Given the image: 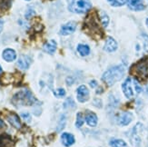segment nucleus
<instances>
[{
    "label": "nucleus",
    "instance_id": "f257e3e1",
    "mask_svg": "<svg viewBox=\"0 0 148 147\" xmlns=\"http://www.w3.org/2000/svg\"><path fill=\"white\" fill-rule=\"evenodd\" d=\"M125 67L123 66H116L109 68L103 75L102 79L108 86H111L116 82L120 81L125 75Z\"/></svg>",
    "mask_w": 148,
    "mask_h": 147
},
{
    "label": "nucleus",
    "instance_id": "f03ea898",
    "mask_svg": "<svg viewBox=\"0 0 148 147\" xmlns=\"http://www.w3.org/2000/svg\"><path fill=\"white\" fill-rule=\"evenodd\" d=\"M36 102V97L28 89H23V90L19 91L12 98V103L16 106L33 105Z\"/></svg>",
    "mask_w": 148,
    "mask_h": 147
},
{
    "label": "nucleus",
    "instance_id": "7ed1b4c3",
    "mask_svg": "<svg viewBox=\"0 0 148 147\" xmlns=\"http://www.w3.org/2000/svg\"><path fill=\"white\" fill-rule=\"evenodd\" d=\"M92 8L90 0H69L68 9L75 14H85Z\"/></svg>",
    "mask_w": 148,
    "mask_h": 147
},
{
    "label": "nucleus",
    "instance_id": "20e7f679",
    "mask_svg": "<svg viewBox=\"0 0 148 147\" xmlns=\"http://www.w3.org/2000/svg\"><path fill=\"white\" fill-rule=\"evenodd\" d=\"M147 70H148V56L144 57L140 61L131 67L130 72L139 78H145L147 75Z\"/></svg>",
    "mask_w": 148,
    "mask_h": 147
},
{
    "label": "nucleus",
    "instance_id": "39448f33",
    "mask_svg": "<svg viewBox=\"0 0 148 147\" xmlns=\"http://www.w3.org/2000/svg\"><path fill=\"white\" fill-rule=\"evenodd\" d=\"M99 21H100L99 16H98V18H97L95 14H90V15H88V16L86 17V22H85L86 29V31H87V30H90V31L92 32L91 36H92V35L94 36L95 33H99V32H100Z\"/></svg>",
    "mask_w": 148,
    "mask_h": 147
},
{
    "label": "nucleus",
    "instance_id": "423d86ee",
    "mask_svg": "<svg viewBox=\"0 0 148 147\" xmlns=\"http://www.w3.org/2000/svg\"><path fill=\"white\" fill-rule=\"evenodd\" d=\"M134 85V80L131 77H127L125 81L122 85V88H123V92L125 95V97L128 99H131L134 96V92L136 89L133 88Z\"/></svg>",
    "mask_w": 148,
    "mask_h": 147
},
{
    "label": "nucleus",
    "instance_id": "0eeeda50",
    "mask_svg": "<svg viewBox=\"0 0 148 147\" xmlns=\"http://www.w3.org/2000/svg\"><path fill=\"white\" fill-rule=\"evenodd\" d=\"M76 97L80 103H85L89 99V90L86 85H80L76 89Z\"/></svg>",
    "mask_w": 148,
    "mask_h": 147
},
{
    "label": "nucleus",
    "instance_id": "6e6552de",
    "mask_svg": "<svg viewBox=\"0 0 148 147\" xmlns=\"http://www.w3.org/2000/svg\"><path fill=\"white\" fill-rule=\"evenodd\" d=\"M31 63H32V59L29 55H21L17 60V66L22 70H27L29 68Z\"/></svg>",
    "mask_w": 148,
    "mask_h": 147
},
{
    "label": "nucleus",
    "instance_id": "1a4fd4ad",
    "mask_svg": "<svg viewBox=\"0 0 148 147\" xmlns=\"http://www.w3.org/2000/svg\"><path fill=\"white\" fill-rule=\"evenodd\" d=\"M76 28V23L74 21L68 22L65 25H63L61 27V30H60V34L62 36H68L73 34Z\"/></svg>",
    "mask_w": 148,
    "mask_h": 147
},
{
    "label": "nucleus",
    "instance_id": "9d476101",
    "mask_svg": "<svg viewBox=\"0 0 148 147\" xmlns=\"http://www.w3.org/2000/svg\"><path fill=\"white\" fill-rule=\"evenodd\" d=\"M127 5L131 10L142 11L145 8L144 0H127Z\"/></svg>",
    "mask_w": 148,
    "mask_h": 147
},
{
    "label": "nucleus",
    "instance_id": "9b49d317",
    "mask_svg": "<svg viewBox=\"0 0 148 147\" xmlns=\"http://www.w3.org/2000/svg\"><path fill=\"white\" fill-rule=\"evenodd\" d=\"M143 129V125L142 124H137L134 128V132L132 133V143L134 145L138 146L140 142H141V138H140V132Z\"/></svg>",
    "mask_w": 148,
    "mask_h": 147
},
{
    "label": "nucleus",
    "instance_id": "f8f14e48",
    "mask_svg": "<svg viewBox=\"0 0 148 147\" xmlns=\"http://www.w3.org/2000/svg\"><path fill=\"white\" fill-rule=\"evenodd\" d=\"M6 119L9 122V124L14 126L16 129H20L21 128V122H20V118L15 113H9L8 116H6Z\"/></svg>",
    "mask_w": 148,
    "mask_h": 147
},
{
    "label": "nucleus",
    "instance_id": "ddd939ff",
    "mask_svg": "<svg viewBox=\"0 0 148 147\" xmlns=\"http://www.w3.org/2000/svg\"><path fill=\"white\" fill-rule=\"evenodd\" d=\"M117 42L115 41L113 37L108 36L106 40V44L104 46V50L106 51L108 53H113L117 49Z\"/></svg>",
    "mask_w": 148,
    "mask_h": 147
},
{
    "label": "nucleus",
    "instance_id": "4468645a",
    "mask_svg": "<svg viewBox=\"0 0 148 147\" xmlns=\"http://www.w3.org/2000/svg\"><path fill=\"white\" fill-rule=\"evenodd\" d=\"M2 57L5 62H13L16 59V53L14 49L12 48H6L3 51Z\"/></svg>",
    "mask_w": 148,
    "mask_h": 147
},
{
    "label": "nucleus",
    "instance_id": "2eb2a0df",
    "mask_svg": "<svg viewBox=\"0 0 148 147\" xmlns=\"http://www.w3.org/2000/svg\"><path fill=\"white\" fill-rule=\"evenodd\" d=\"M61 141H62V144L64 146L69 147L75 144V137L73 135H71V133H63L61 135Z\"/></svg>",
    "mask_w": 148,
    "mask_h": 147
},
{
    "label": "nucleus",
    "instance_id": "dca6fc26",
    "mask_svg": "<svg viewBox=\"0 0 148 147\" xmlns=\"http://www.w3.org/2000/svg\"><path fill=\"white\" fill-rule=\"evenodd\" d=\"M43 49L46 53L49 54V55H53L55 54L56 50V42L53 39L49 40L48 42H47L44 44Z\"/></svg>",
    "mask_w": 148,
    "mask_h": 147
},
{
    "label": "nucleus",
    "instance_id": "f3484780",
    "mask_svg": "<svg viewBox=\"0 0 148 147\" xmlns=\"http://www.w3.org/2000/svg\"><path fill=\"white\" fill-rule=\"evenodd\" d=\"M133 120V114L130 112H125L121 114L119 118L120 125H128Z\"/></svg>",
    "mask_w": 148,
    "mask_h": 147
},
{
    "label": "nucleus",
    "instance_id": "a211bd4d",
    "mask_svg": "<svg viewBox=\"0 0 148 147\" xmlns=\"http://www.w3.org/2000/svg\"><path fill=\"white\" fill-rule=\"evenodd\" d=\"M86 124L91 126V127H95L96 124H97V116L95 113L92 112H87L86 116Z\"/></svg>",
    "mask_w": 148,
    "mask_h": 147
},
{
    "label": "nucleus",
    "instance_id": "6ab92c4d",
    "mask_svg": "<svg viewBox=\"0 0 148 147\" xmlns=\"http://www.w3.org/2000/svg\"><path fill=\"white\" fill-rule=\"evenodd\" d=\"M77 52H78L82 56H86L90 54V47L87 44H78L77 46Z\"/></svg>",
    "mask_w": 148,
    "mask_h": 147
},
{
    "label": "nucleus",
    "instance_id": "aec40b11",
    "mask_svg": "<svg viewBox=\"0 0 148 147\" xmlns=\"http://www.w3.org/2000/svg\"><path fill=\"white\" fill-rule=\"evenodd\" d=\"M99 16L100 22L103 25V27H106L107 25H108V23H109V17H108V16L106 14L104 11H101V12H99V16Z\"/></svg>",
    "mask_w": 148,
    "mask_h": 147
},
{
    "label": "nucleus",
    "instance_id": "412c9836",
    "mask_svg": "<svg viewBox=\"0 0 148 147\" xmlns=\"http://www.w3.org/2000/svg\"><path fill=\"white\" fill-rule=\"evenodd\" d=\"M110 145L112 147H127L126 143L121 139H113L110 141Z\"/></svg>",
    "mask_w": 148,
    "mask_h": 147
},
{
    "label": "nucleus",
    "instance_id": "4be33fe9",
    "mask_svg": "<svg viewBox=\"0 0 148 147\" xmlns=\"http://www.w3.org/2000/svg\"><path fill=\"white\" fill-rule=\"evenodd\" d=\"M11 144V138L8 135L0 136V147H9Z\"/></svg>",
    "mask_w": 148,
    "mask_h": 147
},
{
    "label": "nucleus",
    "instance_id": "5701e85b",
    "mask_svg": "<svg viewBox=\"0 0 148 147\" xmlns=\"http://www.w3.org/2000/svg\"><path fill=\"white\" fill-rule=\"evenodd\" d=\"M84 122H85V118L83 116L82 113H78L76 114V123H75V126L77 128H80L82 127V125L84 124Z\"/></svg>",
    "mask_w": 148,
    "mask_h": 147
},
{
    "label": "nucleus",
    "instance_id": "b1692460",
    "mask_svg": "<svg viewBox=\"0 0 148 147\" xmlns=\"http://www.w3.org/2000/svg\"><path fill=\"white\" fill-rule=\"evenodd\" d=\"M107 1L113 6H122L127 3V0H107Z\"/></svg>",
    "mask_w": 148,
    "mask_h": 147
},
{
    "label": "nucleus",
    "instance_id": "393cba45",
    "mask_svg": "<svg viewBox=\"0 0 148 147\" xmlns=\"http://www.w3.org/2000/svg\"><path fill=\"white\" fill-rule=\"evenodd\" d=\"M55 96L57 98H62L66 95V90L64 88H57L56 90L53 91Z\"/></svg>",
    "mask_w": 148,
    "mask_h": 147
},
{
    "label": "nucleus",
    "instance_id": "a878e982",
    "mask_svg": "<svg viewBox=\"0 0 148 147\" xmlns=\"http://www.w3.org/2000/svg\"><path fill=\"white\" fill-rule=\"evenodd\" d=\"M11 5V0H0V9H8Z\"/></svg>",
    "mask_w": 148,
    "mask_h": 147
},
{
    "label": "nucleus",
    "instance_id": "bb28decb",
    "mask_svg": "<svg viewBox=\"0 0 148 147\" xmlns=\"http://www.w3.org/2000/svg\"><path fill=\"white\" fill-rule=\"evenodd\" d=\"M21 117H23V119L27 121V122H30V120H31V116L28 113H22Z\"/></svg>",
    "mask_w": 148,
    "mask_h": 147
},
{
    "label": "nucleus",
    "instance_id": "cd10ccee",
    "mask_svg": "<svg viewBox=\"0 0 148 147\" xmlns=\"http://www.w3.org/2000/svg\"><path fill=\"white\" fill-rule=\"evenodd\" d=\"M35 15V11L32 10V9H28V11L27 12V14H25V17L27 19H29L31 16H33Z\"/></svg>",
    "mask_w": 148,
    "mask_h": 147
},
{
    "label": "nucleus",
    "instance_id": "c85d7f7f",
    "mask_svg": "<svg viewBox=\"0 0 148 147\" xmlns=\"http://www.w3.org/2000/svg\"><path fill=\"white\" fill-rule=\"evenodd\" d=\"M74 84V79L72 77H67L66 78V85H72Z\"/></svg>",
    "mask_w": 148,
    "mask_h": 147
},
{
    "label": "nucleus",
    "instance_id": "c756f323",
    "mask_svg": "<svg viewBox=\"0 0 148 147\" xmlns=\"http://www.w3.org/2000/svg\"><path fill=\"white\" fill-rule=\"evenodd\" d=\"M96 85H97V82H96L95 80H92L91 82H90V86H91L92 88L95 87Z\"/></svg>",
    "mask_w": 148,
    "mask_h": 147
},
{
    "label": "nucleus",
    "instance_id": "7c9ffc66",
    "mask_svg": "<svg viewBox=\"0 0 148 147\" xmlns=\"http://www.w3.org/2000/svg\"><path fill=\"white\" fill-rule=\"evenodd\" d=\"M5 123L3 122V121L0 119V130L2 129H5Z\"/></svg>",
    "mask_w": 148,
    "mask_h": 147
},
{
    "label": "nucleus",
    "instance_id": "2f4dec72",
    "mask_svg": "<svg viewBox=\"0 0 148 147\" xmlns=\"http://www.w3.org/2000/svg\"><path fill=\"white\" fill-rule=\"evenodd\" d=\"M3 27H4V20L3 19H0V33L3 30Z\"/></svg>",
    "mask_w": 148,
    "mask_h": 147
},
{
    "label": "nucleus",
    "instance_id": "473e14b6",
    "mask_svg": "<svg viewBox=\"0 0 148 147\" xmlns=\"http://www.w3.org/2000/svg\"><path fill=\"white\" fill-rule=\"evenodd\" d=\"M3 72V69H2V67H1V66H0V75H1V73Z\"/></svg>",
    "mask_w": 148,
    "mask_h": 147
},
{
    "label": "nucleus",
    "instance_id": "72a5a7b5",
    "mask_svg": "<svg viewBox=\"0 0 148 147\" xmlns=\"http://www.w3.org/2000/svg\"><path fill=\"white\" fill-rule=\"evenodd\" d=\"M146 25H147V27H148V18L146 19Z\"/></svg>",
    "mask_w": 148,
    "mask_h": 147
},
{
    "label": "nucleus",
    "instance_id": "f704fd0d",
    "mask_svg": "<svg viewBox=\"0 0 148 147\" xmlns=\"http://www.w3.org/2000/svg\"><path fill=\"white\" fill-rule=\"evenodd\" d=\"M27 1H30V0H27Z\"/></svg>",
    "mask_w": 148,
    "mask_h": 147
}]
</instances>
